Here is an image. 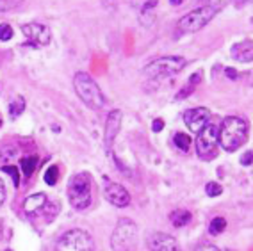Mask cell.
Instances as JSON below:
<instances>
[{"label":"cell","mask_w":253,"mask_h":251,"mask_svg":"<svg viewBox=\"0 0 253 251\" xmlns=\"http://www.w3.org/2000/svg\"><path fill=\"white\" fill-rule=\"evenodd\" d=\"M25 111V100L22 96H16L13 102L9 103V114L11 118H18L22 112Z\"/></svg>","instance_id":"21"},{"label":"cell","mask_w":253,"mask_h":251,"mask_svg":"<svg viewBox=\"0 0 253 251\" xmlns=\"http://www.w3.org/2000/svg\"><path fill=\"white\" fill-rule=\"evenodd\" d=\"M163 128H164V121L161 120V118L154 120V123H152V130H154V132H161Z\"/></svg>","instance_id":"30"},{"label":"cell","mask_w":253,"mask_h":251,"mask_svg":"<svg viewBox=\"0 0 253 251\" xmlns=\"http://www.w3.org/2000/svg\"><path fill=\"white\" fill-rule=\"evenodd\" d=\"M219 11L217 5H202L198 9L191 11V13L184 14L178 23H176V31L178 32H185V34H189V32H198L200 29H204L211 20L216 16V13Z\"/></svg>","instance_id":"5"},{"label":"cell","mask_w":253,"mask_h":251,"mask_svg":"<svg viewBox=\"0 0 253 251\" xmlns=\"http://www.w3.org/2000/svg\"><path fill=\"white\" fill-rule=\"evenodd\" d=\"M18 155V150L13 146H2L0 148V161H13Z\"/></svg>","instance_id":"23"},{"label":"cell","mask_w":253,"mask_h":251,"mask_svg":"<svg viewBox=\"0 0 253 251\" xmlns=\"http://www.w3.org/2000/svg\"><path fill=\"white\" fill-rule=\"evenodd\" d=\"M20 5V2H0V11H11L16 9Z\"/></svg>","instance_id":"28"},{"label":"cell","mask_w":253,"mask_h":251,"mask_svg":"<svg viewBox=\"0 0 253 251\" xmlns=\"http://www.w3.org/2000/svg\"><path fill=\"white\" fill-rule=\"evenodd\" d=\"M5 196H7V193H5V184L2 182V178H0V207L4 205Z\"/></svg>","instance_id":"31"},{"label":"cell","mask_w":253,"mask_h":251,"mask_svg":"<svg viewBox=\"0 0 253 251\" xmlns=\"http://www.w3.org/2000/svg\"><path fill=\"white\" fill-rule=\"evenodd\" d=\"M205 193H207V196L216 198V196H219V194L223 193V187L217 184V182H209V184L205 185Z\"/></svg>","instance_id":"26"},{"label":"cell","mask_w":253,"mask_h":251,"mask_svg":"<svg viewBox=\"0 0 253 251\" xmlns=\"http://www.w3.org/2000/svg\"><path fill=\"white\" fill-rule=\"evenodd\" d=\"M14 31L9 23H0V41H9L13 40Z\"/></svg>","instance_id":"25"},{"label":"cell","mask_w":253,"mask_h":251,"mask_svg":"<svg viewBox=\"0 0 253 251\" xmlns=\"http://www.w3.org/2000/svg\"><path fill=\"white\" fill-rule=\"evenodd\" d=\"M226 228V219L225 217H214L212 221H211V224H209V233L211 235H219L221 232H225Z\"/></svg>","instance_id":"20"},{"label":"cell","mask_w":253,"mask_h":251,"mask_svg":"<svg viewBox=\"0 0 253 251\" xmlns=\"http://www.w3.org/2000/svg\"><path fill=\"white\" fill-rule=\"evenodd\" d=\"M232 55H234V59L241 61V63H250L253 59V41L246 40L234 45L232 46Z\"/></svg>","instance_id":"15"},{"label":"cell","mask_w":253,"mask_h":251,"mask_svg":"<svg viewBox=\"0 0 253 251\" xmlns=\"http://www.w3.org/2000/svg\"><path fill=\"white\" fill-rule=\"evenodd\" d=\"M2 171H4V173H7V175H9L11 178H13V184H14V185H18V184H20L18 169H16L14 166H2Z\"/></svg>","instance_id":"27"},{"label":"cell","mask_w":253,"mask_h":251,"mask_svg":"<svg viewBox=\"0 0 253 251\" xmlns=\"http://www.w3.org/2000/svg\"><path fill=\"white\" fill-rule=\"evenodd\" d=\"M22 32L25 34V38L31 41L32 45H36L38 48L46 46L52 41L50 29L45 27V25H41V23H25V25H22Z\"/></svg>","instance_id":"10"},{"label":"cell","mask_w":253,"mask_h":251,"mask_svg":"<svg viewBox=\"0 0 253 251\" xmlns=\"http://www.w3.org/2000/svg\"><path fill=\"white\" fill-rule=\"evenodd\" d=\"M187 61L184 57H176V55H166V57H159L155 61L148 64L145 68V75L148 79H155V81H161V79H168V77H173L176 73H180L185 68Z\"/></svg>","instance_id":"6"},{"label":"cell","mask_w":253,"mask_h":251,"mask_svg":"<svg viewBox=\"0 0 253 251\" xmlns=\"http://www.w3.org/2000/svg\"><path fill=\"white\" fill-rule=\"evenodd\" d=\"M73 87H75L77 94L87 107L98 111V109H102L105 105V96L102 93V89L86 72H79L77 75L73 77Z\"/></svg>","instance_id":"3"},{"label":"cell","mask_w":253,"mask_h":251,"mask_svg":"<svg viewBox=\"0 0 253 251\" xmlns=\"http://www.w3.org/2000/svg\"><path fill=\"white\" fill-rule=\"evenodd\" d=\"M173 143H175V146L180 152H187L191 148V137L187 134H184V132H176L173 135Z\"/></svg>","instance_id":"19"},{"label":"cell","mask_w":253,"mask_h":251,"mask_svg":"<svg viewBox=\"0 0 253 251\" xmlns=\"http://www.w3.org/2000/svg\"><path fill=\"white\" fill-rule=\"evenodd\" d=\"M219 143H217V126L207 125L196 137V153L202 161H212L217 155Z\"/></svg>","instance_id":"8"},{"label":"cell","mask_w":253,"mask_h":251,"mask_svg":"<svg viewBox=\"0 0 253 251\" xmlns=\"http://www.w3.org/2000/svg\"><path fill=\"white\" fill-rule=\"evenodd\" d=\"M252 155H253L252 150H248V152L241 157V164H243V166H252Z\"/></svg>","instance_id":"29"},{"label":"cell","mask_w":253,"mask_h":251,"mask_svg":"<svg viewBox=\"0 0 253 251\" xmlns=\"http://www.w3.org/2000/svg\"><path fill=\"white\" fill-rule=\"evenodd\" d=\"M55 251H93V239L84 230H70L57 241Z\"/></svg>","instance_id":"7"},{"label":"cell","mask_w":253,"mask_h":251,"mask_svg":"<svg viewBox=\"0 0 253 251\" xmlns=\"http://www.w3.org/2000/svg\"><path fill=\"white\" fill-rule=\"evenodd\" d=\"M209 121H211V111L205 107L189 109V111H185V114H184L185 126H187L191 132H196V134L204 130L205 126L209 125Z\"/></svg>","instance_id":"11"},{"label":"cell","mask_w":253,"mask_h":251,"mask_svg":"<svg viewBox=\"0 0 253 251\" xmlns=\"http://www.w3.org/2000/svg\"><path fill=\"white\" fill-rule=\"evenodd\" d=\"M68 200L73 209L86 210L93 202V178L89 173H75L68 182Z\"/></svg>","instance_id":"2"},{"label":"cell","mask_w":253,"mask_h":251,"mask_svg":"<svg viewBox=\"0 0 253 251\" xmlns=\"http://www.w3.org/2000/svg\"><path fill=\"white\" fill-rule=\"evenodd\" d=\"M196 251H219L214 244H202V246L196 248Z\"/></svg>","instance_id":"32"},{"label":"cell","mask_w":253,"mask_h":251,"mask_svg":"<svg viewBox=\"0 0 253 251\" xmlns=\"http://www.w3.org/2000/svg\"><path fill=\"white\" fill-rule=\"evenodd\" d=\"M59 178V167L57 166H50L48 169L45 171V182L48 185H55Z\"/></svg>","instance_id":"24"},{"label":"cell","mask_w":253,"mask_h":251,"mask_svg":"<svg viewBox=\"0 0 253 251\" xmlns=\"http://www.w3.org/2000/svg\"><path fill=\"white\" fill-rule=\"evenodd\" d=\"M191 212L189 210H184V209H176V210H173L171 214H169V221H171L173 226H176V228H182V226H185V224L191 223Z\"/></svg>","instance_id":"16"},{"label":"cell","mask_w":253,"mask_h":251,"mask_svg":"<svg viewBox=\"0 0 253 251\" xmlns=\"http://www.w3.org/2000/svg\"><path fill=\"white\" fill-rule=\"evenodd\" d=\"M111 248H113V251H136L137 224L126 217L118 221L113 235H111Z\"/></svg>","instance_id":"4"},{"label":"cell","mask_w":253,"mask_h":251,"mask_svg":"<svg viewBox=\"0 0 253 251\" xmlns=\"http://www.w3.org/2000/svg\"><path fill=\"white\" fill-rule=\"evenodd\" d=\"M46 194L43 193H38V194H32V196H29L25 202H23V212L27 215H36L40 214L41 210H43V207L46 205Z\"/></svg>","instance_id":"14"},{"label":"cell","mask_w":253,"mask_h":251,"mask_svg":"<svg viewBox=\"0 0 253 251\" xmlns=\"http://www.w3.org/2000/svg\"><path fill=\"white\" fill-rule=\"evenodd\" d=\"M225 73H226V77H228V79H237V72H235V70H232V68H226L225 70Z\"/></svg>","instance_id":"33"},{"label":"cell","mask_w":253,"mask_h":251,"mask_svg":"<svg viewBox=\"0 0 253 251\" xmlns=\"http://www.w3.org/2000/svg\"><path fill=\"white\" fill-rule=\"evenodd\" d=\"M248 139V123L243 118L228 116L221 121L217 128V143L225 152H235L239 150Z\"/></svg>","instance_id":"1"},{"label":"cell","mask_w":253,"mask_h":251,"mask_svg":"<svg viewBox=\"0 0 253 251\" xmlns=\"http://www.w3.org/2000/svg\"><path fill=\"white\" fill-rule=\"evenodd\" d=\"M200 81H202V73H195V75H193L189 79V82H187V84H185L184 87H182V89L178 91V93H176V100L187 98V96H189V94L193 93V91H195L196 84H198Z\"/></svg>","instance_id":"18"},{"label":"cell","mask_w":253,"mask_h":251,"mask_svg":"<svg viewBox=\"0 0 253 251\" xmlns=\"http://www.w3.org/2000/svg\"><path fill=\"white\" fill-rule=\"evenodd\" d=\"M226 251H232V250H226Z\"/></svg>","instance_id":"34"},{"label":"cell","mask_w":253,"mask_h":251,"mask_svg":"<svg viewBox=\"0 0 253 251\" xmlns=\"http://www.w3.org/2000/svg\"><path fill=\"white\" fill-rule=\"evenodd\" d=\"M38 164H40V159H38L36 155H29V157H23L22 161H20V167H22L23 176H25V178L32 176V173L36 171Z\"/></svg>","instance_id":"17"},{"label":"cell","mask_w":253,"mask_h":251,"mask_svg":"<svg viewBox=\"0 0 253 251\" xmlns=\"http://www.w3.org/2000/svg\"><path fill=\"white\" fill-rule=\"evenodd\" d=\"M104 193H105V200H107L111 205L114 207H126L130 203V194L123 185L116 184V182H111L109 178H104Z\"/></svg>","instance_id":"9"},{"label":"cell","mask_w":253,"mask_h":251,"mask_svg":"<svg viewBox=\"0 0 253 251\" xmlns=\"http://www.w3.org/2000/svg\"><path fill=\"white\" fill-rule=\"evenodd\" d=\"M122 128V112L111 111L109 112L107 120H105V132H104V141H105V152L111 155V150H113L114 139H116L118 132Z\"/></svg>","instance_id":"12"},{"label":"cell","mask_w":253,"mask_h":251,"mask_svg":"<svg viewBox=\"0 0 253 251\" xmlns=\"http://www.w3.org/2000/svg\"><path fill=\"white\" fill-rule=\"evenodd\" d=\"M43 214H45L46 219H54V215H57L59 212V203L57 202H46V205L43 207Z\"/></svg>","instance_id":"22"},{"label":"cell","mask_w":253,"mask_h":251,"mask_svg":"<svg viewBox=\"0 0 253 251\" xmlns=\"http://www.w3.org/2000/svg\"><path fill=\"white\" fill-rule=\"evenodd\" d=\"M146 242H148V248L152 251H178V242H176V239L163 232L150 233Z\"/></svg>","instance_id":"13"}]
</instances>
